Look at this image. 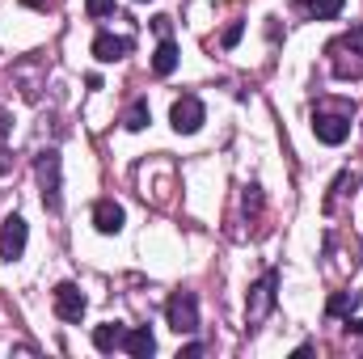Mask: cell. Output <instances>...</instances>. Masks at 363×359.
<instances>
[{"label":"cell","mask_w":363,"mask_h":359,"mask_svg":"<svg viewBox=\"0 0 363 359\" xmlns=\"http://www.w3.org/2000/svg\"><path fill=\"white\" fill-rule=\"evenodd\" d=\"M34 174H38V190H43V207L55 216V211L64 207V199H60V190H64V161H60V153H55V148L38 153Z\"/></svg>","instance_id":"6da1fadb"},{"label":"cell","mask_w":363,"mask_h":359,"mask_svg":"<svg viewBox=\"0 0 363 359\" xmlns=\"http://www.w3.org/2000/svg\"><path fill=\"white\" fill-rule=\"evenodd\" d=\"M330 55H334V72L342 81H359L363 77V26H355L342 38H334L330 43Z\"/></svg>","instance_id":"7a4b0ae2"},{"label":"cell","mask_w":363,"mask_h":359,"mask_svg":"<svg viewBox=\"0 0 363 359\" xmlns=\"http://www.w3.org/2000/svg\"><path fill=\"white\" fill-rule=\"evenodd\" d=\"M274 287H279V270H267V275L250 287V296H245V321H250V326H262V321L271 317Z\"/></svg>","instance_id":"3957f363"},{"label":"cell","mask_w":363,"mask_h":359,"mask_svg":"<svg viewBox=\"0 0 363 359\" xmlns=\"http://www.w3.org/2000/svg\"><path fill=\"white\" fill-rule=\"evenodd\" d=\"M165 321L178 334H194L199 330V296L194 292H174L169 304H165Z\"/></svg>","instance_id":"277c9868"},{"label":"cell","mask_w":363,"mask_h":359,"mask_svg":"<svg viewBox=\"0 0 363 359\" xmlns=\"http://www.w3.org/2000/svg\"><path fill=\"white\" fill-rule=\"evenodd\" d=\"M169 123H174L178 136H194V131L207 123V110H203V101H199L194 93H182L178 101L169 106Z\"/></svg>","instance_id":"5b68a950"},{"label":"cell","mask_w":363,"mask_h":359,"mask_svg":"<svg viewBox=\"0 0 363 359\" xmlns=\"http://www.w3.org/2000/svg\"><path fill=\"white\" fill-rule=\"evenodd\" d=\"M313 136H317L321 144H330V148L347 144V136H351V114H325V110H317V114H313Z\"/></svg>","instance_id":"8992f818"},{"label":"cell","mask_w":363,"mask_h":359,"mask_svg":"<svg viewBox=\"0 0 363 359\" xmlns=\"http://www.w3.org/2000/svg\"><path fill=\"white\" fill-rule=\"evenodd\" d=\"M26 241H30V224L21 216H9L4 228H0V258L4 263H17L26 254Z\"/></svg>","instance_id":"52a82bcc"},{"label":"cell","mask_w":363,"mask_h":359,"mask_svg":"<svg viewBox=\"0 0 363 359\" xmlns=\"http://www.w3.org/2000/svg\"><path fill=\"white\" fill-rule=\"evenodd\" d=\"M51 300H55L60 321H81V317H85V309H89V300H85V292H81L77 283H60V287L51 292Z\"/></svg>","instance_id":"ba28073f"},{"label":"cell","mask_w":363,"mask_h":359,"mask_svg":"<svg viewBox=\"0 0 363 359\" xmlns=\"http://www.w3.org/2000/svg\"><path fill=\"white\" fill-rule=\"evenodd\" d=\"M123 224H127V211H123L114 199H97V203H93V228H97V233L114 237V233H123Z\"/></svg>","instance_id":"9c48e42d"},{"label":"cell","mask_w":363,"mask_h":359,"mask_svg":"<svg viewBox=\"0 0 363 359\" xmlns=\"http://www.w3.org/2000/svg\"><path fill=\"white\" fill-rule=\"evenodd\" d=\"M131 38H114V34H97L93 38V55L101 60V64H114V60H127L131 55Z\"/></svg>","instance_id":"30bf717a"},{"label":"cell","mask_w":363,"mask_h":359,"mask_svg":"<svg viewBox=\"0 0 363 359\" xmlns=\"http://www.w3.org/2000/svg\"><path fill=\"white\" fill-rule=\"evenodd\" d=\"M123 351L131 359H148L152 351H157V338H152V330L148 326H135V330H127L123 334Z\"/></svg>","instance_id":"8fae6325"},{"label":"cell","mask_w":363,"mask_h":359,"mask_svg":"<svg viewBox=\"0 0 363 359\" xmlns=\"http://www.w3.org/2000/svg\"><path fill=\"white\" fill-rule=\"evenodd\" d=\"M123 334H127V330H123L118 321H106V326H97V330H93V347H97L101 355L123 351Z\"/></svg>","instance_id":"7c38bea8"},{"label":"cell","mask_w":363,"mask_h":359,"mask_svg":"<svg viewBox=\"0 0 363 359\" xmlns=\"http://www.w3.org/2000/svg\"><path fill=\"white\" fill-rule=\"evenodd\" d=\"M178 43L174 38H161V47L152 51V72L157 77H174V68H178Z\"/></svg>","instance_id":"4fadbf2b"},{"label":"cell","mask_w":363,"mask_h":359,"mask_svg":"<svg viewBox=\"0 0 363 359\" xmlns=\"http://www.w3.org/2000/svg\"><path fill=\"white\" fill-rule=\"evenodd\" d=\"M148 123H152L148 101H144V97H140V101H131V106H127V114H123V127H127V131H144Z\"/></svg>","instance_id":"5bb4252c"},{"label":"cell","mask_w":363,"mask_h":359,"mask_svg":"<svg viewBox=\"0 0 363 359\" xmlns=\"http://www.w3.org/2000/svg\"><path fill=\"white\" fill-rule=\"evenodd\" d=\"M342 4H347V0H304V13L317 17V21H330V17L342 13Z\"/></svg>","instance_id":"9a60e30c"},{"label":"cell","mask_w":363,"mask_h":359,"mask_svg":"<svg viewBox=\"0 0 363 359\" xmlns=\"http://www.w3.org/2000/svg\"><path fill=\"white\" fill-rule=\"evenodd\" d=\"M355 304H359V292H338V296H330L325 313H330V317H338V313H351Z\"/></svg>","instance_id":"2e32d148"},{"label":"cell","mask_w":363,"mask_h":359,"mask_svg":"<svg viewBox=\"0 0 363 359\" xmlns=\"http://www.w3.org/2000/svg\"><path fill=\"white\" fill-rule=\"evenodd\" d=\"M85 13L89 17H106V13H114V0H85Z\"/></svg>","instance_id":"e0dca14e"},{"label":"cell","mask_w":363,"mask_h":359,"mask_svg":"<svg viewBox=\"0 0 363 359\" xmlns=\"http://www.w3.org/2000/svg\"><path fill=\"white\" fill-rule=\"evenodd\" d=\"M241 34H245V21H233V26L224 30V47H237V43H241Z\"/></svg>","instance_id":"ac0fdd59"},{"label":"cell","mask_w":363,"mask_h":359,"mask_svg":"<svg viewBox=\"0 0 363 359\" xmlns=\"http://www.w3.org/2000/svg\"><path fill=\"white\" fill-rule=\"evenodd\" d=\"M245 211H262V194H258V186L245 190Z\"/></svg>","instance_id":"d6986e66"},{"label":"cell","mask_w":363,"mask_h":359,"mask_svg":"<svg viewBox=\"0 0 363 359\" xmlns=\"http://www.w3.org/2000/svg\"><path fill=\"white\" fill-rule=\"evenodd\" d=\"M194 355H203V343H186L178 351V359H194Z\"/></svg>","instance_id":"ffe728a7"},{"label":"cell","mask_w":363,"mask_h":359,"mask_svg":"<svg viewBox=\"0 0 363 359\" xmlns=\"http://www.w3.org/2000/svg\"><path fill=\"white\" fill-rule=\"evenodd\" d=\"M152 30H157L161 38H169V17H152Z\"/></svg>","instance_id":"44dd1931"},{"label":"cell","mask_w":363,"mask_h":359,"mask_svg":"<svg viewBox=\"0 0 363 359\" xmlns=\"http://www.w3.org/2000/svg\"><path fill=\"white\" fill-rule=\"evenodd\" d=\"M347 330H351V334H363V317H355V321H347Z\"/></svg>","instance_id":"7402d4cb"},{"label":"cell","mask_w":363,"mask_h":359,"mask_svg":"<svg viewBox=\"0 0 363 359\" xmlns=\"http://www.w3.org/2000/svg\"><path fill=\"white\" fill-rule=\"evenodd\" d=\"M21 4H26V9H47L51 0H21Z\"/></svg>","instance_id":"603a6c76"},{"label":"cell","mask_w":363,"mask_h":359,"mask_svg":"<svg viewBox=\"0 0 363 359\" xmlns=\"http://www.w3.org/2000/svg\"><path fill=\"white\" fill-rule=\"evenodd\" d=\"M0 174H9V157H4V148H0Z\"/></svg>","instance_id":"cb8c5ba5"},{"label":"cell","mask_w":363,"mask_h":359,"mask_svg":"<svg viewBox=\"0 0 363 359\" xmlns=\"http://www.w3.org/2000/svg\"><path fill=\"white\" fill-rule=\"evenodd\" d=\"M140 4H148V0H140Z\"/></svg>","instance_id":"d4e9b609"}]
</instances>
